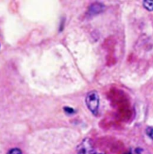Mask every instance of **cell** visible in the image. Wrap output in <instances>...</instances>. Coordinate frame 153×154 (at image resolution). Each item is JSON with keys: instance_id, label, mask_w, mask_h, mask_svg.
I'll list each match as a JSON object with an SVG mask.
<instances>
[{"instance_id": "277c9868", "label": "cell", "mask_w": 153, "mask_h": 154, "mask_svg": "<svg viewBox=\"0 0 153 154\" xmlns=\"http://www.w3.org/2000/svg\"><path fill=\"white\" fill-rule=\"evenodd\" d=\"M106 7L104 4L100 2H94L90 5L88 8V16H94V15L99 14L102 13L105 10Z\"/></svg>"}, {"instance_id": "5b68a950", "label": "cell", "mask_w": 153, "mask_h": 154, "mask_svg": "<svg viewBox=\"0 0 153 154\" xmlns=\"http://www.w3.org/2000/svg\"><path fill=\"white\" fill-rule=\"evenodd\" d=\"M142 5L148 11H153V0H144Z\"/></svg>"}, {"instance_id": "8992f818", "label": "cell", "mask_w": 153, "mask_h": 154, "mask_svg": "<svg viewBox=\"0 0 153 154\" xmlns=\"http://www.w3.org/2000/svg\"><path fill=\"white\" fill-rule=\"evenodd\" d=\"M146 133L152 140H153V127H147L146 129Z\"/></svg>"}, {"instance_id": "52a82bcc", "label": "cell", "mask_w": 153, "mask_h": 154, "mask_svg": "<svg viewBox=\"0 0 153 154\" xmlns=\"http://www.w3.org/2000/svg\"><path fill=\"white\" fill-rule=\"evenodd\" d=\"M7 154H22V150L19 148H12L8 152Z\"/></svg>"}, {"instance_id": "6da1fadb", "label": "cell", "mask_w": 153, "mask_h": 154, "mask_svg": "<svg viewBox=\"0 0 153 154\" xmlns=\"http://www.w3.org/2000/svg\"><path fill=\"white\" fill-rule=\"evenodd\" d=\"M110 100L112 105L117 108L118 116L122 120H127L130 117V110L129 108V102L126 97L125 93L120 90L113 89L110 91Z\"/></svg>"}, {"instance_id": "9c48e42d", "label": "cell", "mask_w": 153, "mask_h": 154, "mask_svg": "<svg viewBox=\"0 0 153 154\" xmlns=\"http://www.w3.org/2000/svg\"><path fill=\"white\" fill-rule=\"evenodd\" d=\"M93 154H103V153H96V152H94V153H93Z\"/></svg>"}, {"instance_id": "7a4b0ae2", "label": "cell", "mask_w": 153, "mask_h": 154, "mask_svg": "<svg viewBox=\"0 0 153 154\" xmlns=\"http://www.w3.org/2000/svg\"><path fill=\"white\" fill-rule=\"evenodd\" d=\"M85 102L88 111L94 116H97L100 106V98L98 92L95 90L88 92L86 96Z\"/></svg>"}, {"instance_id": "ba28073f", "label": "cell", "mask_w": 153, "mask_h": 154, "mask_svg": "<svg viewBox=\"0 0 153 154\" xmlns=\"http://www.w3.org/2000/svg\"><path fill=\"white\" fill-rule=\"evenodd\" d=\"M63 109H64V112L67 113V114H73L76 112L74 108H70V107H64V108H63Z\"/></svg>"}, {"instance_id": "3957f363", "label": "cell", "mask_w": 153, "mask_h": 154, "mask_svg": "<svg viewBox=\"0 0 153 154\" xmlns=\"http://www.w3.org/2000/svg\"><path fill=\"white\" fill-rule=\"evenodd\" d=\"M78 154H93L94 151L92 142L89 138H85L76 147Z\"/></svg>"}]
</instances>
